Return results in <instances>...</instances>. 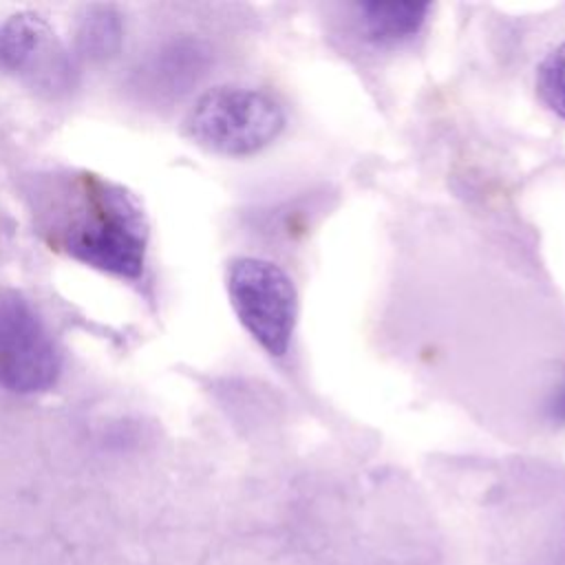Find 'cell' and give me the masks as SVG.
Returning <instances> with one entry per match:
<instances>
[{
  "instance_id": "1",
  "label": "cell",
  "mask_w": 565,
  "mask_h": 565,
  "mask_svg": "<svg viewBox=\"0 0 565 565\" xmlns=\"http://www.w3.org/2000/svg\"><path fill=\"white\" fill-rule=\"evenodd\" d=\"M46 232L57 249L95 269L121 278H137L143 269L148 243L143 210L132 194L102 177L71 179L62 201L53 205V223Z\"/></svg>"
},
{
  "instance_id": "7",
  "label": "cell",
  "mask_w": 565,
  "mask_h": 565,
  "mask_svg": "<svg viewBox=\"0 0 565 565\" xmlns=\"http://www.w3.org/2000/svg\"><path fill=\"white\" fill-rule=\"evenodd\" d=\"M536 90L543 104L565 119V42L545 55L536 73Z\"/></svg>"
},
{
  "instance_id": "6",
  "label": "cell",
  "mask_w": 565,
  "mask_h": 565,
  "mask_svg": "<svg viewBox=\"0 0 565 565\" xmlns=\"http://www.w3.org/2000/svg\"><path fill=\"white\" fill-rule=\"evenodd\" d=\"M49 40L51 29L40 15L29 11L15 13L0 31V60L9 71H24L33 66Z\"/></svg>"
},
{
  "instance_id": "2",
  "label": "cell",
  "mask_w": 565,
  "mask_h": 565,
  "mask_svg": "<svg viewBox=\"0 0 565 565\" xmlns=\"http://www.w3.org/2000/svg\"><path fill=\"white\" fill-rule=\"evenodd\" d=\"M282 128L285 110L269 93L234 84L205 90L183 121L190 141L223 157L256 154Z\"/></svg>"
},
{
  "instance_id": "4",
  "label": "cell",
  "mask_w": 565,
  "mask_h": 565,
  "mask_svg": "<svg viewBox=\"0 0 565 565\" xmlns=\"http://www.w3.org/2000/svg\"><path fill=\"white\" fill-rule=\"evenodd\" d=\"M62 358L33 309L15 289H0V384L15 393H40L55 384Z\"/></svg>"
},
{
  "instance_id": "8",
  "label": "cell",
  "mask_w": 565,
  "mask_h": 565,
  "mask_svg": "<svg viewBox=\"0 0 565 565\" xmlns=\"http://www.w3.org/2000/svg\"><path fill=\"white\" fill-rule=\"evenodd\" d=\"M554 415L565 422V386H563V391L558 393V397L554 402Z\"/></svg>"
},
{
  "instance_id": "3",
  "label": "cell",
  "mask_w": 565,
  "mask_h": 565,
  "mask_svg": "<svg viewBox=\"0 0 565 565\" xmlns=\"http://www.w3.org/2000/svg\"><path fill=\"white\" fill-rule=\"evenodd\" d=\"M225 285L241 324L269 355L282 358L289 349L298 311L291 278L269 260L241 256L227 265Z\"/></svg>"
},
{
  "instance_id": "5",
  "label": "cell",
  "mask_w": 565,
  "mask_h": 565,
  "mask_svg": "<svg viewBox=\"0 0 565 565\" xmlns=\"http://www.w3.org/2000/svg\"><path fill=\"white\" fill-rule=\"evenodd\" d=\"M430 2H360L358 22L366 40L375 44H397L413 38L426 22Z\"/></svg>"
}]
</instances>
